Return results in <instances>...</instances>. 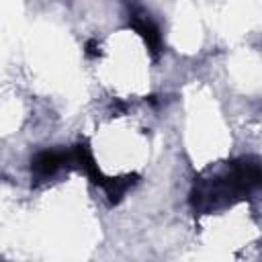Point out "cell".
<instances>
[{
	"mask_svg": "<svg viewBox=\"0 0 262 262\" xmlns=\"http://www.w3.org/2000/svg\"><path fill=\"white\" fill-rule=\"evenodd\" d=\"M129 20H131L133 29L143 37L149 51L154 55H158L160 49H162V37H160V31H158L156 23L149 18V14L139 6H129Z\"/></svg>",
	"mask_w": 262,
	"mask_h": 262,
	"instance_id": "obj_1",
	"label": "cell"
},
{
	"mask_svg": "<svg viewBox=\"0 0 262 262\" xmlns=\"http://www.w3.org/2000/svg\"><path fill=\"white\" fill-rule=\"evenodd\" d=\"M72 164L70 151H55V149H45L39 151L33 160H31V172L37 180H45L49 176H53L61 166Z\"/></svg>",
	"mask_w": 262,
	"mask_h": 262,
	"instance_id": "obj_2",
	"label": "cell"
},
{
	"mask_svg": "<svg viewBox=\"0 0 262 262\" xmlns=\"http://www.w3.org/2000/svg\"><path fill=\"white\" fill-rule=\"evenodd\" d=\"M135 182V176H123V178H104V182L100 184L104 194L108 196L111 203H119L123 199V194L129 190V186Z\"/></svg>",
	"mask_w": 262,
	"mask_h": 262,
	"instance_id": "obj_3",
	"label": "cell"
},
{
	"mask_svg": "<svg viewBox=\"0 0 262 262\" xmlns=\"http://www.w3.org/2000/svg\"><path fill=\"white\" fill-rule=\"evenodd\" d=\"M86 53H88L90 57H94V55L100 53V47H98V41H96V39H90V41L86 43Z\"/></svg>",
	"mask_w": 262,
	"mask_h": 262,
	"instance_id": "obj_4",
	"label": "cell"
}]
</instances>
